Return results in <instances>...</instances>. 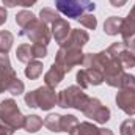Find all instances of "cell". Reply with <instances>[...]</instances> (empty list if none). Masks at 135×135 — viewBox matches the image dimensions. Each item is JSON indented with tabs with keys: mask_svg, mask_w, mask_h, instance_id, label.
<instances>
[{
	"mask_svg": "<svg viewBox=\"0 0 135 135\" xmlns=\"http://www.w3.org/2000/svg\"><path fill=\"white\" fill-rule=\"evenodd\" d=\"M75 80L82 90H86L90 86H98L104 83V72L99 69H93V68H83L77 72Z\"/></svg>",
	"mask_w": 135,
	"mask_h": 135,
	"instance_id": "cell-8",
	"label": "cell"
},
{
	"mask_svg": "<svg viewBox=\"0 0 135 135\" xmlns=\"http://www.w3.org/2000/svg\"><path fill=\"white\" fill-rule=\"evenodd\" d=\"M36 2L38 0H17V5L19 6H24V8H30V6H33Z\"/></svg>",
	"mask_w": 135,
	"mask_h": 135,
	"instance_id": "cell-35",
	"label": "cell"
},
{
	"mask_svg": "<svg viewBox=\"0 0 135 135\" xmlns=\"http://www.w3.org/2000/svg\"><path fill=\"white\" fill-rule=\"evenodd\" d=\"M42 63L39 60H32L30 63H27V68L24 69V74L27 79L30 80H36L41 74H42Z\"/></svg>",
	"mask_w": 135,
	"mask_h": 135,
	"instance_id": "cell-18",
	"label": "cell"
},
{
	"mask_svg": "<svg viewBox=\"0 0 135 135\" xmlns=\"http://www.w3.org/2000/svg\"><path fill=\"white\" fill-rule=\"evenodd\" d=\"M83 57L85 54L82 52V49H69V47H61L58 49V52L55 54V65L61 68L65 72H69L74 66H79L83 63Z\"/></svg>",
	"mask_w": 135,
	"mask_h": 135,
	"instance_id": "cell-6",
	"label": "cell"
},
{
	"mask_svg": "<svg viewBox=\"0 0 135 135\" xmlns=\"http://www.w3.org/2000/svg\"><path fill=\"white\" fill-rule=\"evenodd\" d=\"M3 2V5L6 6V8H14V6H17V0H2Z\"/></svg>",
	"mask_w": 135,
	"mask_h": 135,
	"instance_id": "cell-37",
	"label": "cell"
},
{
	"mask_svg": "<svg viewBox=\"0 0 135 135\" xmlns=\"http://www.w3.org/2000/svg\"><path fill=\"white\" fill-rule=\"evenodd\" d=\"M77 21L80 22V25H83L88 30H96V27H98V19H96V16L93 13H85Z\"/></svg>",
	"mask_w": 135,
	"mask_h": 135,
	"instance_id": "cell-25",
	"label": "cell"
},
{
	"mask_svg": "<svg viewBox=\"0 0 135 135\" xmlns=\"http://www.w3.org/2000/svg\"><path fill=\"white\" fill-rule=\"evenodd\" d=\"M121 88H135V75L124 72L119 79V90Z\"/></svg>",
	"mask_w": 135,
	"mask_h": 135,
	"instance_id": "cell-30",
	"label": "cell"
},
{
	"mask_svg": "<svg viewBox=\"0 0 135 135\" xmlns=\"http://www.w3.org/2000/svg\"><path fill=\"white\" fill-rule=\"evenodd\" d=\"M0 119L6 126L13 127L14 131L22 129L25 123V116L17 107V102L14 99H3L0 102Z\"/></svg>",
	"mask_w": 135,
	"mask_h": 135,
	"instance_id": "cell-4",
	"label": "cell"
},
{
	"mask_svg": "<svg viewBox=\"0 0 135 135\" xmlns=\"http://www.w3.org/2000/svg\"><path fill=\"white\" fill-rule=\"evenodd\" d=\"M110 58H112V55L107 52V49L102 50V52H98V54H85L82 66L99 69V71L104 72L105 68H107V65H108V61H110Z\"/></svg>",
	"mask_w": 135,
	"mask_h": 135,
	"instance_id": "cell-10",
	"label": "cell"
},
{
	"mask_svg": "<svg viewBox=\"0 0 135 135\" xmlns=\"http://www.w3.org/2000/svg\"><path fill=\"white\" fill-rule=\"evenodd\" d=\"M8 19V13H6V8L5 6H0V27L6 22Z\"/></svg>",
	"mask_w": 135,
	"mask_h": 135,
	"instance_id": "cell-34",
	"label": "cell"
},
{
	"mask_svg": "<svg viewBox=\"0 0 135 135\" xmlns=\"http://www.w3.org/2000/svg\"><path fill=\"white\" fill-rule=\"evenodd\" d=\"M19 36H24V38L30 39L32 42H39V44L47 46L50 42L52 33H50V28L47 27V24L44 21H41L39 17H36L27 27L19 30Z\"/></svg>",
	"mask_w": 135,
	"mask_h": 135,
	"instance_id": "cell-5",
	"label": "cell"
},
{
	"mask_svg": "<svg viewBox=\"0 0 135 135\" xmlns=\"http://www.w3.org/2000/svg\"><path fill=\"white\" fill-rule=\"evenodd\" d=\"M124 44H126V47L132 52V54H135V35L132 36V38H129L127 41H123Z\"/></svg>",
	"mask_w": 135,
	"mask_h": 135,
	"instance_id": "cell-33",
	"label": "cell"
},
{
	"mask_svg": "<svg viewBox=\"0 0 135 135\" xmlns=\"http://www.w3.org/2000/svg\"><path fill=\"white\" fill-rule=\"evenodd\" d=\"M3 91H5V86H3V83L0 82V93H3Z\"/></svg>",
	"mask_w": 135,
	"mask_h": 135,
	"instance_id": "cell-39",
	"label": "cell"
},
{
	"mask_svg": "<svg viewBox=\"0 0 135 135\" xmlns=\"http://www.w3.org/2000/svg\"><path fill=\"white\" fill-rule=\"evenodd\" d=\"M32 52H33L35 60H38V58H46V57H47V46L39 44V42H33V44H32Z\"/></svg>",
	"mask_w": 135,
	"mask_h": 135,
	"instance_id": "cell-31",
	"label": "cell"
},
{
	"mask_svg": "<svg viewBox=\"0 0 135 135\" xmlns=\"http://www.w3.org/2000/svg\"><path fill=\"white\" fill-rule=\"evenodd\" d=\"M90 41V35L85 30L80 28H72L66 41L61 44V47H69V49H83Z\"/></svg>",
	"mask_w": 135,
	"mask_h": 135,
	"instance_id": "cell-11",
	"label": "cell"
},
{
	"mask_svg": "<svg viewBox=\"0 0 135 135\" xmlns=\"http://www.w3.org/2000/svg\"><path fill=\"white\" fill-rule=\"evenodd\" d=\"M58 99V94L55 93L54 88L44 85V86H39L33 91H28L25 93L24 96V101L25 105L30 107V108H41V110H46L49 112L52 107H55Z\"/></svg>",
	"mask_w": 135,
	"mask_h": 135,
	"instance_id": "cell-1",
	"label": "cell"
},
{
	"mask_svg": "<svg viewBox=\"0 0 135 135\" xmlns=\"http://www.w3.org/2000/svg\"><path fill=\"white\" fill-rule=\"evenodd\" d=\"M39 19L44 21L46 24H50L52 25L57 19H60V13L55 11V9H52V8H42L39 11Z\"/></svg>",
	"mask_w": 135,
	"mask_h": 135,
	"instance_id": "cell-24",
	"label": "cell"
},
{
	"mask_svg": "<svg viewBox=\"0 0 135 135\" xmlns=\"http://www.w3.org/2000/svg\"><path fill=\"white\" fill-rule=\"evenodd\" d=\"M115 102L119 110H123L126 115H135V88H121L116 93Z\"/></svg>",
	"mask_w": 135,
	"mask_h": 135,
	"instance_id": "cell-9",
	"label": "cell"
},
{
	"mask_svg": "<svg viewBox=\"0 0 135 135\" xmlns=\"http://www.w3.org/2000/svg\"><path fill=\"white\" fill-rule=\"evenodd\" d=\"M69 135H115L110 129L105 127H98L90 121H82L79 123L71 132Z\"/></svg>",
	"mask_w": 135,
	"mask_h": 135,
	"instance_id": "cell-12",
	"label": "cell"
},
{
	"mask_svg": "<svg viewBox=\"0 0 135 135\" xmlns=\"http://www.w3.org/2000/svg\"><path fill=\"white\" fill-rule=\"evenodd\" d=\"M16 77H17V74H16L14 68L11 66V61H9L8 55L0 54V82L3 83V86L6 88V85L9 82H13Z\"/></svg>",
	"mask_w": 135,
	"mask_h": 135,
	"instance_id": "cell-14",
	"label": "cell"
},
{
	"mask_svg": "<svg viewBox=\"0 0 135 135\" xmlns=\"http://www.w3.org/2000/svg\"><path fill=\"white\" fill-rule=\"evenodd\" d=\"M65 75H66V72L58 66V65L54 63V65L50 66V69L44 74V83H46L47 86H50V88L55 90V86H58V85L61 83V80L65 79Z\"/></svg>",
	"mask_w": 135,
	"mask_h": 135,
	"instance_id": "cell-15",
	"label": "cell"
},
{
	"mask_svg": "<svg viewBox=\"0 0 135 135\" xmlns=\"http://www.w3.org/2000/svg\"><path fill=\"white\" fill-rule=\"evenodd\" d=\"M126 19H129L132 24H135V5L132 6V9L129 11V14H127V17H126Z\"/></svg>",
	"mask_w": 135,
	"mask_h": 135,
	"instance_id": "cell-38",
	"label": "cell"
},
{
	"mask_svg": "<svg viewBox=\"0 0 135 135\" xmlns=\"http://www.w3.org/2000/svg\"><path fill=\"white\" fill-rule=\"evenodd\" d=\"M88 101H90V96L83 93V90L79 85H72L58 93L57 105L61 108H75L79 112H83Z\"/></svg>",
	"mask_w": 135,
	"mask_h": 135,
	"instance_id": "cell-2",
	"label": "cell"
},
{
	"mask_svg": "<svg viewBox=\"0 0 135 135\" xmlns=\"http://www.w3.org/2000/svg\"><path fill=\"white\" fill-rule=\"evenodd\" d=\"M121 25H123V19L118 16H110L105 19L104 22V32L108 36H116L121 32Z\"/></svg>",
	"mask_w": 135,
	"mask_h": 135,
	"instance_id": "cell-16",
	"label": "cell"
},
{
	"mask_svg": "<svg viewBox=\"0 0 135 135\" xmlns=\"http://www.w3.org/2000/svg\"><path fill=\"white\" fill-rule=\"evenodd\" d=\"M14 42V35L8 30H2L0 32V54L8 55V52L11 50Z\"/></svg>",
	"mask_w": 135,
	"mask_h": 135,
	"instance_id": "cell-21",
	"label": "cell"
},
{
	"mask_svg": "<svg viewBox=\"0 0 135 135\" xmlns=\"http://www.w3.org/2000/svg\"><path fill=\"white\" fill-rule=\"evenodd\" d=\"M71 30H72V28H71L69 22H68L66 19H63V17L57 19V21L52 24V27H50L52 38H54V39H55V42H58L60 46L66 41V38L69 36Z\"/></svg>",
	"mask_w": 135,
	"mask_h": 135,
	"instance_id": "cell-13",
	"label": "cell"
},
{
	"mask_svg": "<svg viewBox=\"0 0 135 135\" xmlns=\"http://www.w3.org/2000/svg\"><path fill=\"white\" fill-rule=\"evenodd\" d=\"M119 134L121 135H135V119L129 118L121 123L119 126Z\"/></svg>",
	"mask_w": 135,
	"mask_h": 135,
	"instance_id": "cell-29",
	"label": "cell"
},
{
	"mask_svg": "<svg viewBox=\"0 0 135 135\" xmlns=\"http://www.w3.org/2000/svg\"><path fill=\"white\" fill-rule=\"evenodd\" d=\"M79 124V119L74 115H61V132H71Z\"/></svg>",
	"mask_w": 135,
	"mask_h": 135,
	"instance_id": "cell-27",
	"label": "cell"
},
{
	"mask_svg": "<svg viewBox=\"0 0 135 135\" xmlns=\"http://www.w3.org/2000/svg\"><path fill=\"white\" fill-rule=\"evenodd\" d=\"M16 58L21 61V63H30L32 60H35L33 57V52H32V44H21V46H17V49H16Z\"/></svg>",
	"mask_w": 135,
	"mask_h": 135,
	"instance_id": "cell-17",
	"label": "cell"
},
{
	"mask_svg": "<svg viewBox=\"0 0 135 135\" xmlns=\"http://www.w3.org/2000/svg\"><path fill=\"white\" fill-rule=\"evenodd\" d=\"M119 35L123 36V41H127L129 38H132L135 35V24H132L129 19H123V25H121Z\"/></svg>",
	"mask_w": 135,
	"mask_h": 135,
	"instance_id": "cell-28",
	"label": "cell"
},
{
	"mask_svg": "<svg viewBox=\"0 0 135 135\" xmlns=\"http://www.w3.org/2000/svg\"><path fill=\"white\" fill-rule=\"evenodd\" d=\"M108 2H110V5L115 6V8H121V6H124V5L127 3V0H108Z\"/></svg>",
	"mask_w": 135,
	"mask_h": 135,
	"instance_id": "cell-36",
	"label": "cell"
},
{
	"mask_svg": "<svg viewBox=\"0 0 135 135\" xmlns=\"http://www.w3.org/2000/svg\"><path fill=\"white\" fill-rule=\"evenodd\" d=\"M8 93H11L13 96H21L22 93H24V90H25V85H24V82L19 79V77H16L13 82H9L8 85H6V88H5Z\"/></svg>",
	"mask_w": 135,
	"mask_h": 135,
	"instance_id": "cell-26",
	"label": "cell"
},
{
	"mask_svg": "<svg viewBox=\"0 0 135 135\" xmlns=\"http://www.w3.org/2000/svg\"><path fill=\"white\" fill-rule=\"evenodd\" d=\"M44 126L50 131V132H61V115L58 113H49L44 118Z\"/></svg>",
	"mask_w": 135,
	"mask_h": 135,
	"instance_id": "cell-20",
	"label": "cell"
},
{
	"mask_svg": "<svg viewBox=\"0 0 135 135\" xmlns=\"http://www.w3.org/2000/svg\"><path fill=\"white\" fill-rule=\"evenodd\" d=\"M82 113L86 118H90V119H93L99 124H105L110 119V108L105 107L98 98H90V101L85 105Z\"/></svg>",
	"mask_w": 135,
	"mask_h": 135,
	"instance_id": "cell-7",
	"label": "cell"
},
{
	"mask_svg": "<svg viewBox=\"0 0 135 135\" xmlns=\"http://www.w3.org/2000/svg\"><path fill=\"white\" fill-rule=\"evenodd\" d=\"M33 19H36V16H35L32 11H27V9H22V11H19L16 14V24L19 25V28L27 27Z\"/></svg>",
	"mask_w": 135,
	"mask_h": 135,
	"instance_id": "cell-23",
	"label": "cell"
},
{
	"mask_svg": "<svg viewBox=\"0 0 135 135\" xmlns=\"http://www.w3.org/2000/svg\"><path fill=\"white\" fill-rule=\"evenodd\" d=\"M13 134H14V129L0 121V135H13Z\"/></svg>",
	"mask_w": 135,
	"mask_h": 135,
	"instance_id": "cell-32",
	"label": "cell"
},
{
	"mask_svg": "<svg viewBox=\"0 0 135 135\" xmlns=\"http://www.w3.org/2000/svg\"><path fill=\"white\" fill-rule=\"evenodd\" d=\"M42 119H41V116H38V115H28V116H25V123H24V129H25V132H28V134H36L41 127H42Z\"/></svg>",
	"mask_w": 135,
	"mask_h": 135,
	"instance_id": "cell-19",
	"label": "cell"
},
{
	"mask_svg": "<svg viewBox=\"0 0 135 135\" xmlns=\"http://www.w3.org/2000/svg\"><path fill=\"white\" fill-rule=\"evenodd\" d=\"M55 8L69 19H79L85 13H93L96 3L91 0H55Z\"/></svg>",
	"mask_w": 135,
	"mask_h": 135,
	"instance_id": "cell-3",
	"label": "cell"
},
{
	"mask_svg": "<svg viewBox=\"0 0 135 135\" xmlns=\"http://www.w3.org/2000/svg\"><path fill=\"white\" fill-rule=\"evenodd\" d=\"M116 58L119 60V63H121V66L124 68V69H131V68H135V54H132L127 47L124 49V50H121L118 55H116Z\"/></svg>",
	"mask_w": 135,
	"mask_h": 135,
	"instance_id": "cell-22",
	"label": "cell"
}]
</instances>
